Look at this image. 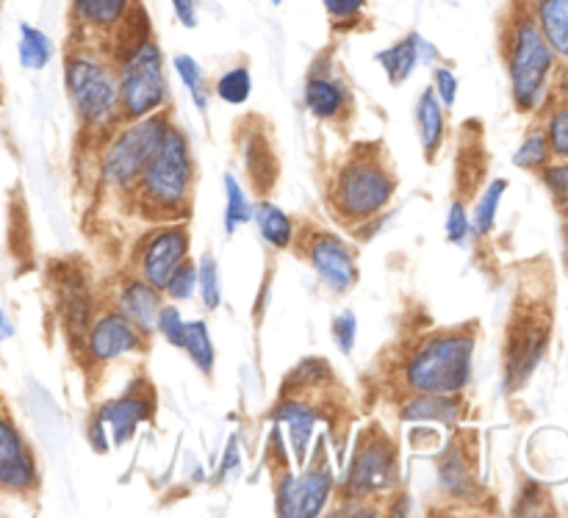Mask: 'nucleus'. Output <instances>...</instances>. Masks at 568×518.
Masks as SVG:
<instances>
[{
	"instance_id": "obj_15",
	"label": "nucleus",
	"mask_w": 568,
	"mask_h": 518,
	"mask_svg": "<svg viewBox=\"0 0 568 518\" xmlns=\"http://www.w3.org/2000/svg\"><path fill=\"white\" fill-rule=\"evenodd\" d=\"M39 486L37 458L9 416H0V491L31 494Z\"/></svg>"
},
{
	"instance_id": "obj_2",
	"label": "nucleus",
	"mask_w": 568,
	"mask_h": 518,
	"mask_svg": "<svg viewBox=\"0 0 568 518\" xmlns=\"http://www.w3.org/2000/svg\"><path fill=\"white\" fill-rule=\"evenodd\" d=\"M116 98H120V120L133 122L155 114L166 103L164 53L150 33V22L125 31L116 42Z\"/></svg>"
},
{
	"instance_id": "obj_45",
	"label": "nucleus",
	"mask_w": 568,
	"mask_h": 518,
	"mask_svg": "<svg viewBox=\"0 0 568 518\" xmlns=\"http://www.w3.org/2000/svg\"><path fill=\"white\" fill-rule=\"evenodd\" d=\"M11 333H14V327H11L9 316H6L3 311H0V342H6V338H9Z\"/></svg>"
},
{
	"instance_id": "obj_11",
	"label": "nucleus",
	"mask_w": 568,
	"mask_h": 518,
	"mask_svg": "<svg viewBox=\"0 0 568 518\" xmlns=\"http://www.w3.org/2000/svg\"><path fill=\"white\" fill-rule=\"evenodd\" d=\"M333 494V471L327 464H314L303 475L283 471L277 480V514L281 516H320Z\"/></svg>"
},
{
	"instance_id": "obj_40",
	"label": "nucleus",
	"mask_w": 568,
	"mask_h": 518,
	"mask_svg": "<svg viewBox=\"0 0 568 518\" xmlns=\"http://www.w3.org/2000/svg\"><path fill=\"white\" fill-rule=\"evenodd\" d=\"M469 236H471V220L469 214H466V205L458 200V203L449 205L447 238L449 244H455V247H464V244L469 242Z\"/></svg>"
},
{
	"instance_id": "obj_6",
	"label": "nucleus",
	"mask_w": 568,
	"mask_h": 518,
	"mask_svg": "<svg viewBox=\"0 0 568 518\" xmlns=\"http://www.w3.org/2000/svg\"><path fill=\"white\" fill-rule=\"evenodd\" d=\"M64 87L78 120L89 131L103 133L109 131L111 122L120 120L116 72L103 59V53L75 44L64 61Z\"/></svg>"
},
{
	"instance_id": "obj_38",
	"label": "nucleus",
	"mask_w": 568,
	"mask_h": 518,
	"mask_svg": "<svg viewBox=\"0 0 568 518\" xmlns=\"http://www.w3.org/2000/svg\"><path fill=\"white\" fill-rule=\"evenodd\" d=\"M541 181L547 186V192L552 194V200L558 203V209H568V161H558V164H549L541 170Z\"/></svg>"
},
{
	"instance_id": "obj_39",
	"label": "nucleus",
	"mask_w": 568,
	"mask_h": 518,
	"mask_svg": "<svg viewBox=\"0 0 568 518\" xmlns=\"http://www.w3.org/2000/svg\"><path fill=\"white\" fill-rule=\"evenodd\" d=\"M331 333H333V342H336L338 353L353 355L355 336H358V319H355L353 311H344V314H338L336 319H333Z\"/></svg>"
},
{
	"instance_id": "obj_12",
	"label": "nucleus",
	"mask_w": 568,
	"mask_h": 518,
	"mask_svg": "<svg viewBox=\"0 0 568 518\" xmlns=\"http://www.w3.org/2000/svg\"><path fill=\"white\" fill-rule=\"evenodd\" d=\"M549 347V325L547 319L527 316L519 319L510 331L508 355H505V383L508 388H521L532 377V372L541 366Z\"/></svg>"
},
{
	"instance_id": "obj_33",
	"label": "nucleus",
	"mask_w": 568,
	"mask_h": 518,
	"mask_svg": "<svg viewBox=\"0 0 568 518\" xmlns=\"http://www.w3.org/2000/svg\"><path fill=\"white\" fill-rule=\"evenodd\" d=\"M325 6V14L331 20L333 31H353L355 26L366 20V9H369V0H322Z\"/></svg>"
},
{
	"instance_id": "obj_29",
	"label": "nucleus",
	"mask_w": 568,
	"mask_h": 518,
	"mask_svg": "<svg viewBox=\"0 0 568 518\" xmlns=\"http://www.w3.org/2000/svg\"><path fill=\"white\" fill-rule=\"evenodd\" d=\"M172 67H175L178 78H181V83L186 87V92L192 94V103L197 105L200 114H205L211 103V94H209V83H205V72L203 67H200V61L194 59V55L181 53L172 59Z\"/></svg>"
},
{
	"instance_id": "obj_30",
	"label": "nucleus",
	"mask_w": 568,
	"mask_h": 518,
	"mask_svg": "<svg viewBox=\"0 0 568 518\" xmlns=\"http://www.w3.org/2000/svg\"><path fill=\"white\" fill-rule=\"evenodd\" d=\"M214 94L227 105H244L253 94V75L244 64L227 67L214 83Z\"/></svg>"
},
{
	"instance_id": "obj_31",
	"label": "nucleus",
	"mask_w": 568,
	"mask_h": 518,
	"mask_svg": "<svg viewBox=\"0 0 568 518\" xmlns=\"http://www.w3.org/2000/svg\"><path fill=\"white\" fill-rule=\"evenodd\" d=\"M552 161H555V155H552V150H549L544 128H532V131L525 136V142L519 144V150L514 153V164L519 166V170H527V172H541L544 166H549Z\"/></svg>"
},
{
	"instance_id": "obj_48",
	"label": "nucleus",
	"mask_w": 568,
	"mask_h": 518,
	"mask_svg": "<svg viewBox=\"0 0 568 518\" xmlns=\"http://www.w3.org/2000/svg\"><path fill=\"white\" fill-rule=\"evenodd\" d=\"M270 3L272 6H283V3H286V0H270Z\"/></svg>"
},
{
	"instance_id": "obj_49",
	"label": "nucleus",
	"mask_w": 568,
	"mask_h": 518,
	"mask_svg": "<svg viewBox=\"0 0 568 518\" xmlns=\"http://www.w3.org/2000/svg\"><path fill=\"white\" fill-rule=\"evenodd\" d=\"M0 103H3V92H0Z\"/></svg>"
},
{
	"instance_id": "obj_26",
	"label": "nucleus",
	"mask_w": 568,
	"mask_h": 518,
	"mask_svg": "<svg viewBox=\"0 0 568 518\" xmlns=\"http://www.w3.org/2000/svg\"><path fill=\"white\" fill-rule=\"evenodd\" d=\"M253 220L258 222L261 238H264L270 247L275 250H288L294 244V222L286 211H281L272 203H261L258 209L253 211Z\"/></svg>"
},
{
	"instance_id": "obj_42",
	"label": "nucleus",
	"mask_w": 568,
	"mask_h": 518,
	"mask_svg": "<svg viewBox=\"0 0 568 518\" xmlns=\"http://www.w3.org/2000/svg\"><path fill=\"white\" fill-rule=\"evenodd\" d=\"M172 11H175L178 22L183 28H197L200 22V9H197V0H170Z\"/></svg>"
},
{
	"instance_id": "obj_34",
	"label": "nucleus",
	"mask_w": 568,
	"mask_h": 518,
	"mask_svg": "<svg viewBox=\"0 0 568 518\" xmlns=\"http://www.w3.org/2000/svg\"><path fill=\"white\" fill-rule=\"evenodd\" d=\"M197 286L200 297H203L205 311H216L222 305V277H220V261L211 253H205L197 261Z\"/></svg>"
},
{
	"instance_id": "obj_22",
	"label": "nucleus",
	"mask_w": 568,
	"mask_h": 518,
	"mask_svg": "<svg viewBox=\"0 0 568 518\" xmlns=\"http://www.w3.org/2000/svg\"><path fill=\"white\" fill-rule=\"evenodd\" d=\"M560 64H568V0H521Z\"/></svg>"
},
{
	"instance_id": "obj_44",
	"label": "nucleus",
	"mask_w": 568,
	"mask_h": 518,
	"mask_svg": "<svg viewBox=\"0 0 568 518\" xmlns=\"http://www.w3.org/2000/svg\"><path fill=\"white\" fill-rule=\"evenodd\" d=\"M239 464H242V455H239V438H231V444H227L225 460H222L220 480H222V477L233 475V469H239Z\"/></svg>"
},
{
	"instance_id": "obj_47",
	"label": "nucleus",
	"mask_w": 568,
	"mask_h": 518,
	"mask_svg": "<svg viewBox=\"0 0 568 518\" xmlns=\"http://www.w3.org/2000/svg\"><path fill=\"white\" fill-rule=\"evenodd\" d=\"M0 37H3V0H0Z\"/></svg>"
},
{
	"instance_id": "obj_43",
	"label": "nucleus",
	"mask_w": 568,
	"mask_h": 518,
	"mask_svg": "<svg viewBox=\"0 0 568 518\" xmlns=\"http://www.w3.org/2000/svg\"><path fill=\"white\" fill-rule=\"evenodd\" d=\"M89 444H92L94 453H100V455H105L111 449L109 430H105V425L98 419V416H94L92 425H89Z\"/></svg>"
},
{
	"instance_id": "obj_46",
	"label": "nucleus",
	"mask_w": 568,
	"mask_h": 518,
	"mask_svg": "<svg viewBox=\"0 0 568 518\" xmlns=\"http://www.w3.org/2000/svg\"><path fill=\"white\" fill-rule=\"evenodd\" d=\"M564 250H566V264H568V209L564 211Z\"/></svg>"
},
{
	"instance_id": "obj_3",
	"label": "nucleus",
	"mask_w": 568,
	"mask_h": 518,
	"mask_svg": "<svg viewBox=\"0 0 568 518\" xmlns=\"http://www.w3.org/2000/svg\"><path fill=\"white\" fill-rule=\"evenodd\" d=\"M477 336L471 327H449L422 338L403 364L410 394H460L475 375Z\"/></svg>"
},
{
	"instance_id": "obj_14",
	"label": "nucleus",
	"mask_w": 568,
	"mask_h": 518,
	"mask_svg": "<svg viewBox=\"0 0 568 518\" xmlns=\"http://www.w3.org/2000/svg\"><path fill=\"white\" fill-rule=\"evenodd\" d=\"M155 414V392L148 380H133L131 388L120 394L111 403L100 405L98 419L103 421L105 430L114 436L116 447L131 441L136 436V427L150 421Z\"/></svg>"
},
{
	"instance_id": "obj_28",
	"label": "nucleus",
	"mask_w": 568,
	"mask_h": 518,
	"mask_svg": "<svg viewBox=\"0 0 568 518\" xmlns=\"http://www.w3.org/2000/svg\"><path fill=\"white\" fill-rule=\"evenodd\" d=\"M505 192H508V181H505V177H497V181H491L486 189H483V194L477 197V205H475V216H471V231H475L477 236H488V233L494 231V225H497L499 203H503Z\"/></svg>"
},
{
	"instance_id": "obj_36",
	"label": "nucleus",
	"mask_w": 568,
	"mask_h": 518,
	"mask_svg": "<svg viewBox=\"0 0 568 518\" xmlns=\"http://www.w3.org/2000/svg\"><path fill=\"white\" fill-rule=\"evenodd\" d=\"M194 286H197V264H194L192 258H186L175 272H172V277L166 281L164 292L170 294V299H178V303H181V299L192 297Z\"/></svg>"
},
{
	"instance_id": "obj_13",
	"label": "nucleus",
	"mask_w": 568,
	"mask_h": 518,
	"mask_svg": "<svg viewBox=\"0 0 568 518\" xmlns=\"http://www.w3.org/2000/svg\"><path fill=\"white\" fill-rule=\"evenodd\" d=\"M189 258V231L183 225H164L144 238L139 250V277L164 292L172 272Z\"/></svg>"
},
{
	"instance_id": "obj_27",
	"label": "nucleus",
	"mask_w": 568,
	"mask_h": 518,
	"mask_svg": "<svg viewBox=\"0 0 568 518\" xmlns=\"http://www.w3.org/2000/svg\"><path fill=\"white\" fill-rule=\"evenodd\" d=\"M183 349H186L189 360L200 369V375L211 377L216 366V353L214 342H211V333L205 319L186 322V342H183Z\"/></svg>"
},
{
	"instance_id": "obj_23",
	"label": "nucleus",
	"mask_w": 568,
	"mask_h": 518,
	"mask_svg": "<svg viewBox=\"0 0 568 518\" xmlns=\"http://www.w3.org/2000/svg\"><path fill=\"white\" fill-rule=\"evenodd\" d=\"M416 131H419V144L425 159L436 161L438 150H442L444 136H447V114H444V103L433 89H425L416 103Z\"/></svg>"
},
{
	"instance_id": "obj_19",
	"label": "nucleus",
	"mask_w": 568,
	"mask_h": 518,
	"mask_svg": "<svg viewBox=\"0 0 568 518\" xmlns=\"http://www.w3.org/2000/svg\"><path fill=\"white\" fill-rule=\"evenodd\" d=\"M116 311H120L142 336H150V333L155 331V322H159L161 311L159 288L150 286L142 277L125 281L120 292H116Z\"/></svg>"
},
{
	"instance_id": "obj_1",
	"label": "nucleus",
	"mask_w": 568,
	"mask_h": 518,
	"mask_svg": "<svg viewBox=\"0 0 568 518\" xmlns=\"http://www.w3.org/2000/svg\"><path fill=\"white\" fill-rule=\"evenodd\" d=\"M503 55L510 78V98L521 114L544 109L552 87L558 55L525 6H514L503 31Z\"/></svg>"
},
{
	"instance_id": "obj_37",
	"label": "nucleus",
	"mask_w": 568,
	"mask_h": 518,
	"mask_svg": "<svg viewBox=\"0 0 568 518\" xmlns=\"http://www.w3.org/2000/svg\"><path fill=\"white\" fill-rule=\"evenodd\" d=\"M155 331L166 338V344L183 349V342H186V322H183L181 311H178L175 305H161Z\"/></svg>"
},
{
	"instance_id": "obj_18",
	"label": "nucleus",
	"mask_w": 568,
	"mask_h": 518,
	"mask_svg": "<svg viewBox=\"0 0 568 518\" xmlns=\"http://www.w3.org/2000/svg\"><path fill=\"white\" fill-rule=\"evenodd\" d=\"M436 59V44L427 42L419 31L405 33L403 39H397V42L388 44L386 50H381V53L375 55V61L383 67V72H386L392 87H403V83L414 75L416 67L433 64Z\"/></svg>"
},
{
	"instance_id": "obj_32",
	"label": "nucleus",
	"mask_w": 568,
	"mask_h": 518,
	"mask_svg": "<svg viewBox=\"0 0 568 518\" xmlns=\"http://www.w3.org/2000/svg\"><path fill=\"white\" fill-rule=\"evenodd\" d=\"M225 194H227L225 231L236 233L239 227L247 225V222L253 220V205L247 203V194H244L242 183H239L236 175H231V172L225 175Z\"/></svg>"
},
{
	"instance_id": "obj_21",
	"label": "nucleus",
	"mask_w": 568,
	"mask_h": 518,
	"mask_svg": "<svg viewBox=\"0 0 568 518\" xmlns=\"http://www.w3.org/2000/svg\"><path fill=\"white\" fill-rule=\"evenodd\" d=\"M438 486L453 499H475L477 497V475L475 464L466 455L464 444H449L447 453L438 460Z\"/></svg>"
},
{
	"instance_id": "obj_10",
	"label": "nucleus",
	"mask_w": 568,
	"mask_h": 518,
	"mask_svg": "<svg viewBox=\"0 0 568 518\" xmlns=\"http://www.w3.org/2000/svg\"><path fill=\"white\" fill-rule=\"evenodd\" d=\"M303 250L316 277L336 294L349 292L358 283V255L342 236L316 231L308 242H303Z\"/></svg>"
},
{
	"instance_id": "obj_20",
	"label": "nucleus",
	"mask_w": 568,
	"mask_h": 518,
	"mask_svg": "<svg viewBox=\"0 0 568 518\" xmlns=\"http://www.w3.org/2000/svg\"><path fill=\"white\" fill-rule=\"evenodd\" d=\"M272 419H275L277 425H286L294 460H297L300 466H305L311 438H314L316 421H320V414H316L314 405L303 403V399H283L275 408V414H272Z\"/></svg>"
},
{
	"instance_id": "obj_41",
	"label": "nucleus",
	"mask_w": 568,
	"mask_h": 518,
	"mask_svg": "<svg viewBox=\"0 0 568 518\" xmlns=\"http://www.w3.org/2000/svg\"><path fill=\"white\" fill-rule=\"evenodd\" d=\"M433 92L444 103V109H453L455 94H458V75L453 67L447 64H433Z\"/></svg>"
},
{
	"instance_id": "obj_16",
	"label": "nucleus",
	"mask_w": 568,
	"mask_h": 518,
	"mask_svg": "<svg viewBox=\"0 0 568 518\" xmlns=\"http://www.w3.org/2000/svg\"><path fill=\"white\" fill-rule=\"evenodd\" d=\"M305 109L320 122H342L353 111V94L347 83L331 72V61L320 59L305 81Z\"/></svg>"
},
{
	"instance_id": "obj_35",
	"label": "nucleus",
	"mask_w": 568,
	"mask_h": 518,
	"mask_svg": "<svg viewBox=\"0 0 568 518\" xmlns=\"http://www.w3.org/2000/svg\"><path fill=\"white\" fill-rule=\"evenodd\" d=\"M544 133H547V142L555 161H568V100L549 111Z\"/></svg>"
},
{
	"instance_id": "obj_24",
	"label": "nucleus",
	"mask_w": 568,
	"mask_h": 518,
	"mask_svg": "<svg viewBox=\"0 0 568 518\" xmlns=\"http://www.w3.org/2000/svg\"><path fill=\"white\" fill-rule=\"evenodd\" d=\"M403 421H442L453 427L464 416L460 394H416L403 405Z\"/></svg>"
},
{
	"instance_id": "obj_7",
	"label": "nucleus",
	"mask_w": 568,
	"mask_h": 518,
	"mask_svg": "<svg viewBox=\"0 0 568 518\" xmlns=\"http://www.w3.org/2000/svg\"><path fill=\"white\" fill-rule=\"evenodd\" d=\"M170 120L166 114L155 111V114L142 116V120H133L131 125L122 128L114 139L109 142L103 155V181L111 189H133L136 181L142 177L144 166L153 159V153L159 150L161 139H164Z\"/></svg>"
},
{
	"instance_id": "obj_8",
	"label": "nucleus",
	"mask_w": 568,
	"mask_h": 518,
	"mask_svg": "<svg viewBox=\"0 0 568 518\" xmlns=\"http://www.w3.org/2000/svg\"><path fill=\"white\" fill-rule=\"evenodd\" d=\"M139 11V0H70L72 39L98 53L114 50Z\"/></svg>"
},
{
	"instance_id": "obj_25",
	"label": "nucleus",
	"mask_w": 568,
	"mask_h": 518,
	"mask_svg": "<svg viewBox=\"0 0 568 518\" xmlns=\"http://www.w3.org/2000/svg\"><path fill=\"white\" fill-rule=\"evenodd\" d=\"M55 44L42 28L31 26V22H20V39H17V59H20L22 70L39 72L53 61Z\"/></svg>"
},
{
	"instance_id": "obj_5",
	"label": "nucleus",
	"mask_w": 568,
	"mask_h": 518,
	"mask_svg": "<svg viewBox=\"0 0 568 518\" xmlns=\"http://www.w3.org/2000/svg\"><path fill=\"white\" fill-rule=\"evenodd\" d=\"M139 205L153 220H178L189 214L194 192V159L181 128H166L159 150L136 181Z\"/></svg>"
},
{
	"instance_id": "obj_4",
	"label": "nucleus",
	"mask_w": 568,
	"mask_h": 518,
	"mask_svg": "<svg viewBox=\"0 0 568 518\" xmlns=\"http://www.w3.org/2000/svg\"><path fill=\"white\" fill-rule=\"evenodd\" d=\"M381 148H355L331 181V209L344 225H364L388 209L397 192V175L386 155H377Z\"/></svg>"
},
{
	"instance_id": "obj_17",
	"label": "nucleus",
	"mask_w": 568,
	"mask_h": 518,
	"mask_svg": "<svg viewBox=\"0 0 568 518\" xmlns=\"http://www.w3.org/2000/svg\"><path fill=\"white\" fill-rule=\"evenodd\" d=\"M144 336L120 314V311H111V314L98 316V322L92 325V331L87 333V358L92 364H109V360L120 358V355L136 353L142 347Z\"/></svg>"
},
{
	"instance_id": "obj_9",
	"label": "nucleus",
	"mask_w": 568,
	"mask_h": 518,
	"mask_svg": "<svg viewBox=\"0 0 568 518\" xmlns=\"http://www.w3.org/2000/svg\"><path fill=\"white\" fill-rule=\"evenodd\" d=\"M397 483V447L381 430L364 433L347 475V497L364 499L386 494Z\"/></svg>"
}]
</instances>
